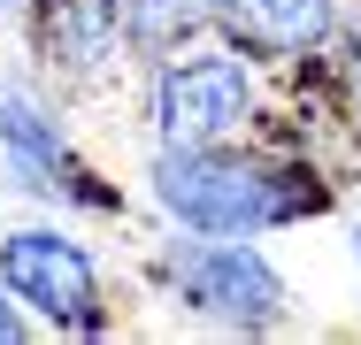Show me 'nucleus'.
I'll use <instances>...</instances> for the list:
<instances>
[{
    "instance_id": "1",
    "label": "nucleus",
    "mask_w": 361,
    "mask_h": 345,
    "mask_svg": "<svg viewBox=\"0 0 361 345\" xmlns=\"http://www.w3.org/2000/svg\"><path fill=\"white\" fill-rule=\"evenodd\" d=\"M154 200L169 207L185 230L254 238L269 222L315 215L323 207V184L307 169H277V161H231L216 146H169L154 161Z\"/></svg>"
},
{
    "instance_id": "2",
    "label": "nucleus",
    "mask_w": 361,
    "mask_h": 345,
    "mask_svg": "<svg viewBox=\"0 0 361 345\" xmlns=\"http://www.w3.org/2000/svg\"><path fill=\"white\" fill-rule=\"evenodd\" d=\"M161 276L177 284V299H185V307L223 315V322H238V330H254V322H277V315H285V276L269 269L254 246L216 238V230L177 238V246L161 253Z\"/></svg>"
},
{
    "instance_id": "3",
    "label": "nucleus",
    "mask_w": 361,
    "mask_h": 345,
    "mask_svg": "<svg viewBox=\"0 0 361 345\" xmlns=\"http://www.w3.org/2000/svg\"><path fill=\"white\" fill-rule=\"evenodd\" d=\"M254 115V77L231 54H200L154 77V131L161 146H223Z\"/></svg>"
},
{
    "instance_id": "4",
    "label": "nucleus",
    "mask_w": 361,
    "mask_h": 345,
    "mask_svg": "<svg viewBox=\"0 0 361 345\" xmlns=\"http://www.w3.org/2000/svg\"><path fill=\"white\" fill-rule=\"evenodd\" d=\"M0 284L16 291V299H31L39 315H54V322H77V330H92L100 322V276L85 261V246H70L62 230H8L0 238Z\"/></svg>"
},
{
    "instance_id": "5",
    "label": "nucleus",
    "mask_w": 361,
    "mask_h": 345,
    "mask_svg": "<svg viewBox=\"0 0 361 345\" xmlns=\"http://www.w3.org/2000/svg\"><path fill=\"white\" fill-rule=\"evenodd\" d=\"M216 23L246 54H307L338 31L331 0H216Z\"/></svg>"
},
{
    "instance_id": "6",
    "label": "nucleus",
    "mask_w": 361,
    "mask_h": 345,
    "mask_svg": "<svg viewBox=\"0 0 361 345\" xmlns=\"http://www.w3.org/2000/svg\"><path fill=\"white\" fill-rule=\"evenodd\" d=\"M208 15H216V0H131V15H123V39H131L139 54H161V46L192 39Z\"/></svg>"
},
{
    "instance_id": "7",
    "label": "nucleus",
    "mask_w": 361,
    "mask_h": 345,
    "mask_svg": "<svg viewBox=\"0 0 361 345\" xmlns=\"http://www.w3.org/2000/svg\"><path fill=\"white\" fill-rule=\"evenodd\" d=\"M16 338H23V315H16L8 299H0V345H16Z\"/></svg>"
},
{
    "instance_id": "8",
    "label": "nucleus",
    "mask_w": 361,
    "mask_h": 345,
    "mask_svg": "<svg viewBox=\"0 0 361 345\" xmlns=\"http://www.w3.org/2000/svg\"><path fill=\"white\" fill-rule=\"evenodd\" d=\"M354 100H361V46H354Z\"/></svg>"
},
{
    "instance_id": "9",
    "label": "nucleus",
    "mask_w": 361,
    "mask_h": 345,
    "mask_svg": "<svg viewBox=\"0 0 361 345\" xmlns=\"http://www.w3.org/2000/svg\"><path fill=\"white\" fill-rule=\"evenodd\" d=\"M354 261H361V222H354Z\"/></svg>"
},
{
    "instance_id": "10",
    "label": "nucleus",
    "mask_w": 361,
    "mask_h": 345,
    "mask_svg": "<svg viewBox=\"0 0 361 345\" xmlns=\"http://www.w3.org/2000/svg\"><path fill=\"white\" fill-rule=\"evenodd\" d=\"M0 8H16V0H0Z\"/></svg>"
}]
</instances>
